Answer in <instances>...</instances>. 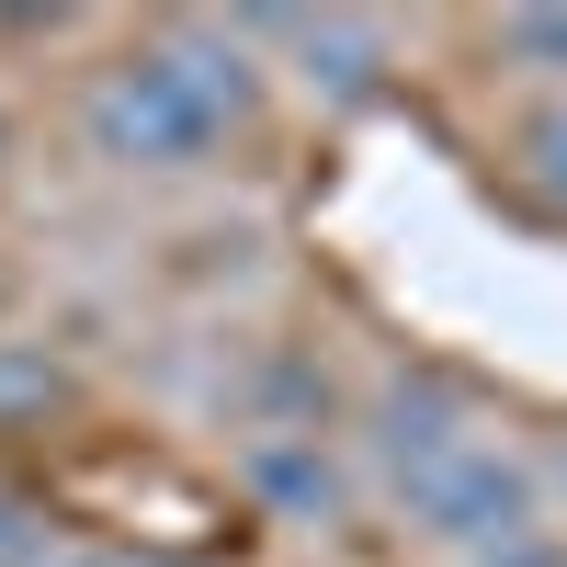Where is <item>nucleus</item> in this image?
<instances>
[{
  "label": "nucleus",
  "mask_w": 567,
  "mask_h": 567,
  "mask_svg": "<svg viewBox=\"0 0 567 567\" xmlns=\"http://www.w3.org/2000/svg\"><path fill=\"white\" fill-rule=\"evenodd\" d=\"M250 125H261V45L216 12H171L159 34L114 45L80 91V148L136 182L216 171Z\"/></svg>",
  "instance_id": "1"
},
{
  "label": "nucleus",
  "mask_w": 567,
  "mask_h": 567,
  "mask_svg": "<svg viewBox=\"0 0 567 567\" xmlns=\"http://www.w3.org/2000/svg\"><path fill=\"white\" fill-rule=\"evenodd\" d=\"M398 523L420 545H443V556H488V545L545 523V454L511 443V432H465L443 465H420L398 488Z\"/></svg>",
  "instance_id": "2"
},
{
  "label": "nucleus",
  "mask_w": 567,
  "mask_h": 567,
  "mask_svg": "<svg viewBox=\"0 0 567 567\" xmlns=\"http://www.w3.org/2000/svg\"><path fill=\"white\" fill-rule=\"evenodd\" d=\"M465 432H488V420H477V398H465L454 374L409 363V374H386V386L363 398V477L398 499V488L420 477V465H443Z\"/></svg>",
  "instance_id": "3"
},
{
  "label": "nucleus",
  "mask_w": 567,
  "mask_h": 567,
  "mask_svg": "<svg viewBox=\"0 0 567 567\" xmlns=\"http://www.w3.org/2000/svg\"><path fill=\"white\" fill-rule=\"evenodd\" d=\"M227 23L250 45H284L318 103H374L386 69H398V23L386 12H227Z\"/></svg>",
  "instance_id": "4"
},
{
  "label": "nucleus",
  "mask_w": 567,
  "mask_h": 567,
  "mask_svg": "<svg viewBox=\"0 0 567 567\" xmlns=\"http://www.w3.org/2000/svg\"><path fill=\"white\" fill-rule=\"evenodd\" d=\"M239 488H250V511L261 523H284V534H329L352 511V454L329 443V432H250L239 443Z\"/></svg>",
  "instance_id": "5"
},
{
  "label": "nucleus",
  "mask_w": 567,
  "mask_h": 567,
  "mask_svg": "<svg viewBox=\"0 0 567 567\" xmlns=\"http://www.w3.org/2000/svg\"><path fill=\"white\" fill-rule=\"evenodd\" d=\"M511 171H523V194L567 216V91H545V103H523V125H511Z\"/></svg>",
  "instance_id": "6"
},
{
  "label": "nucleus",
  "mask_w": 567,
  "mask_h": 567,
  "mask_svg": "<svg viewBox=\"0 0 567 567\" xmlns=\"http://www.w3.org/2000/svg\"><path fill=\"white\" fill-rule=\"evenodd\" d=\"M488 58H511L523 80L567 91V12H499V23H488Z\"/></svg>",
  "instance_id": "7"
},
{
  "label": "nucleus",
  "mask_w": 567,
  "mask_h": 567,
  "mask_svg": "<svg viewBox=\"0 0 567 567\" xmlns=\"http://www.w3.org/2000/svg\"><path fill=\"white\" fill-rule=\"evenodd\" d=\"M45 409H69V374L45 363L34 341H0V432H34Z\"/></svg>",
  "instance_id": "8"
},
{
  "label": "nucleus",
  "mask_w": 567,
  "mask_h": 567,
  "mask_svg": "<svg viewBox=\"0 0 567 567\" xmlns=\"http://www.w3.org/2000/svg\"><path fill=\"white\" fill-rule=\"evenodd\" d=\"M465 567H567V534H556V523H534V534H511V545L465 556Z\"/></svg>",
  "instance_id": "9"
},
{
  "label": "nucleus",
  "mask_w": 567,
  "mask_h": 567,
  "mask_svg": "<svg viewBox=\"0 0 567 567\" xmlns=\"http://www.w3.org/2000/svg\"><path fill=\"white\" fill-rule=\"evenodd\" d=\"M0 567H45V523H34L12 488H0Z\"/></svg>",
  "instance_id": "10"
},
{
  "label": "nucleus",
  "mask_w": 567,
  "mask_h": 567,
  "mask_svg": "<svg viewBox=\"0 0 567 567\" xmlns=\"http://www.w3.org/2000/svg\"><path fill=\"white\" fill-rule=\"evenodd\" d=\"M136 567H182V556H136Z\"/></svg>",
  "instance_id": "11"
},
{
  "label": "nucleus",
  "mask_w": 567,
  "mask_h": 567,
  "mask_svg": "<svg viewBox=\"0 0 567 567\" xmlns=\"http://www.w3.org/2000/svg\"><path fill=\"white\" fill-rule=\"evenodd\" d=\"M0 148H12V114H0Z\"/></svg>",
  "instance_id": "12"
}]
</instances>
